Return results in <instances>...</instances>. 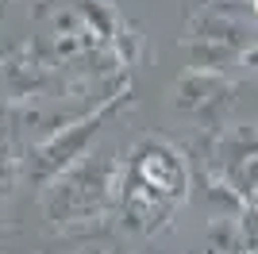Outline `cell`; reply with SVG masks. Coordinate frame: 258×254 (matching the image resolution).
<instances>
[{"label": "cell", "instance_id": "cell-1", "mask_svg": "<svg viewBox=\"0 0 258 254\" xmlns=\"http://www.w3.org/2000/svg\"><path fill=\"white\" fill-rule=\"evenodd\" d=\"M254 8H258V0H254Z\"/></svg>", "mask_w": 258, "mask_h": 254}]
</instances>
